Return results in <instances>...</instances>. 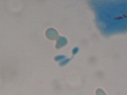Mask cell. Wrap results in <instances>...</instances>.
<instances>
[{"mask_svg":"<svg viewBox=\"0 0 127 95\" xmlns=\"http://www.w3.org/2000/svg\"><path fill=\"white\" fill-rule=\"evenodd\" d=\"M96 94V95H107L105 93V92L100 89H98L97 90Z\"/></svg>","mask_w":127,"mask_h":95,"instance_id":"obj_1","label":"cell"}]
</instances>
